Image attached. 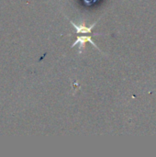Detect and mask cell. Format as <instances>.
Listing matches in <instances>:
<instances>
[{
    "mask_svg": "<svg viewBox=\"0 0 156 157\" xmlns=\"http://www.w3.org/2000/svg\"><path fill=\"white\" fill-rule=\"evenodd\" d=\"M86 42H90L96 49H97L98 50V48H97V46L95 44V42L92 40V39H91V37L90 36H79V37H77V39L75 40V41L73 43V45H72V47H74L75 45H77V44H80V46L82 47V46H85V43Z\"/></svg>",
    "mask_w": 156,
    "mask_h": 157,
    "instance_id": "cell-2",
    "label": "cell"
},
{
    "mask_svg": "<svg viewBox=\"0 0 156 157\" xmlns=\"http://www.w3.org/2000/svg\"><path fill=\"white\" fill-rule=\"evenodd\" d=\"M71 24L73 25V27L74 28L76 33H82V34H85V33H91L92 32V29L95 27V25L97 24V22H95L94 24L90 25V26H86L85 24H81V25H76L74 22L71 21Z\"/></svg>",
    "mask_w": 156,
    "mask_h": 157,
    "instance_id": "cell-1",
    "label": "cell"
}]
</instances>
